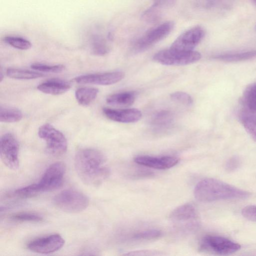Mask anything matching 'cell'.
I'll use <instances>...</instances> for the list:
<instances>
[{
	"instance_id": "cell-5",
	"label": "cell",
	"mask_w": 256,
	"mask_h": 256,
	"mask_svg": "<svg viewBox=\"0 0 256 256\" xmlns=\"http://www.w3.org/2000/svg\"><path fill=\"white\" fill-rule=\"evenodd\" d=\"M39 137L46 144V152L54 156L64 154L67 150V140L64 134L48 124L40 126L38 130Z\"/></svg>"
},
{
	"instance_id": "cell-36",
	"label": "cell",
	"mask_w": 256,
	"mask_h": 256,
	"mask_svg": "<svg viewBox=\"0 0 256 256\" xmlns=\"http://www.w3.org/2000/svg\"><path fill=\"white\" fill-rule=\"evenodd\" d=\"M207 4L210 6H216L220 4V3L223 2L224 0H206Z\"/></svg>"
},
{
	"instance_id": "cell-26",
	"label": "cell",
	"mask_w": 256,
	"mask_h": 256,
	"mask_svg": "<svg viewBox=\"0 0 256 256\" xmlns=\"http://www.w3.org/2000/svg\"><path fill=\"white\" fill-rule=\"evenodd\" d=\"M161 6L154 4L143 13L142 20L149 23L156 22L161 16Z\"/></svg>"
},
{
	"instance_id": "cell-35",
	"label": "cell",
	"mask_w": 256,
	"mask_h": 256,
	"mask_svg": "<svg viewBox=\"0 0 256 256\" xmlns=\"http://www.w3.org/2000/svg\"><path fill=\"white\" fill-rule=\"evenodd\" d=\"M155 4L162 8L170 7L174 4L176 0H154Z\"/></svg>"
},
{
	"instance_id": "cell-17",
	"label": "cell",
	"mask_w": 256,
	"mask_h": 256,
	"mask_svg": "<svg viewBox=\"0 0 256 256\" xmlns=\"http://www.w3.org/2000/svg\"><path fill=\"white\" fill-rule=\"evenodd\" d=\"M136 95L135 91L121 92L109 96L106 100L108 104L111 105L128 106L134 103Z\"/></svg>"
},
{
	"instance_id": "cell-20",
	"label": "cell",
	"mask_w": 256,
	"mask_h": 256,
	"mask_svg": "<svg viewBox=\"0 0 256 256\" xmlns=\"http://www.w3.org/2000/svg\"><path fill=\"white\" fill-rule=\"evenodd\" d=\"M242 102L244 109L256 112V82L250 85L246 89Z\"/></svg>"
},
{
	"instance_id": "cell-1",
	"label": "cell",
	"mask_w": 256,
	"mask_h": 256,
	"mask_svg": "<svg viewBox=\"0 0 256 256\" xmlns=\"http://www.w3.org/2000/svg\"><path fill=\"white\" fill-rule=\"evenodd\" d=\"M74 166L81 180L90 186L100 185L110 173L104 155L94 148L79 150L75 156Z\"/></svg>"
},
{
	"instance_id": "cell-32",
	"label": "cell",
	"mask_w": 256,
	"mask_h": 256,
	"mask_svg": "<svg viewBox=\"0 0 256 256\" xmlns=\"http://www.w3.org/2000/svg\"><path fill=\"white\" fill-rule=\"evenodd\" d=\"M242 214L246 219L256 222V206L244 207L242 210Z\"/></svg>"
},
{
	"instance_id": "cell-9",
	"label": "cell",
	"mask_w": 256,
	"mask_h": 256,
	"mask_svg": "<svg viewBox=\"0 0 256 256\" xmlns=\"http://www.w3.org/2000/svg\"><path fill=\"white\" fill-rule=\"evenodd\" d=\"M19 144L10 133L4 134L0 140V155L2 162L9 168L16 170L19 167Z\"/></svg>"
},
{
	"instance_id": "cell-24",
	"label": "cell",
	"mask_w": 256,
	"mask_h": 256,
	"mask_svg": "<svg viewBox=\"0 0 256 256\" xmlns=\"http://www.w3.org/2000/svg\"><path fill=\"white\" fill-rule=\"evenodd\" d=\"M90 46L92 52L97 56H104L110 50L106 40L99 36H95L92 38Z\"/></svg>"
},
{
	"instance_id": "cell-19",
	"label": "cell",
	"mask_w": 256,
	"mask_h": 256,
	"mask_svg": "<svg viewBox=\"0 0 256 256\" xmlns=\"http://www.w3.org/2000/svg\"><path fill=\"white\" fill-rule=\"evenodd\" d=\"M98 92V88L82 87L76 90L75 92V96L80 104L87 106L90 105L96 99Z\"/></svg>"
},
{
	"instance_id": "cell-16",
	"label": "cell",
	"mask_w": 256,
	"mask_h": 256,
	"mask_svg": "<svg viewBox=\"0 0 256 256\" xmlns=\"http://www.w3.org/2000/svg\"><path fill=\"white\" fill-rule=\"evenodd\" d=\"M70 88L69 82L64 80L54 78L38 84L37 88L47 94L58 95L65 93Z\"/></svg>"
},
{
	"instance_id": "cell-14",
	"label": "cell",
	"mask_w": 256,
	"mask_h": 256,
	"mask_svg": "<svg viewBox=\"0 0 256 256\" xmlns=\"http://www.w3.org/2000/svg\"><path fill=\"white\" fill-rule=\"evenodd\" d=\"M102 112L108 119L122 123L136 122L141 118L142 116L140 111L136 108L118 110L104 108Z\"/></svg>"
},
{
	"instance_id": "cell-31",
	"label": "cell",
	"mask_w": 256,
	"mask_h": 256,
	"mask_svg": "<svg viewBox=\"0 0 256 256\" xmlns=\"http://www.w3.org/2000/svg\"><path fill=\"white\" fill-rule=\"evenodd\" d=\"M170 98L174 101L186 106H191L193 103L192 96L184 92H174L170 94Z\"/></svg>"
},
{
	"instance_id": "cell-33",
	"label": "cell",
	"mask_w": 256,
	"mask_h": 256,
	"mask_svg": "<svg viewBox=\"0 0 256 256\" xmlns=\"http://www.w3.org/2000/svg\"><path fill=\"white\" fill-rule=\"evenodd\" d=\"M124 255L126 256H159L162 255L160 252L152 250H142L128 252Z\"/></svg>"
},
{
	"instance_id": "cell-15",
	"label": "cell",
	"mask_w": 256,
	"mask_h": 256,
	"mask_svg": "<svg viewBox=\"0 0 256 256\" xmlns=\"http://www.w3.org/2000/svg\"><path fill=\"white\" fill-rule=\"evenodd\" d=\"M170 219L176 224H191L192 222L197 224V212L192 204L187 203L181 205L174 210L170 214Z\"/></svg>"
},
{
	"instance_id": "cell-2",
	"label": "cell",
	"mask_w": 256,
	"mask_h": 256,
	"mask_svg": "<svg viewBox=\"0 0 256 256\" xmlns=\"http://www.w3.org/2000/svg\"><path fill=\"white\" fill-rule=\"evenodd\" d=\"M194 194L198 200L204 202L243 200L250 196V194L247 191L212 178L200 181L194 188Z\"/></svg>"
},
{
	"instance_id": "cell-11",
	"label": "cell",
	"mask_w": 256,
	"mask_h": 256,
	"mask_svg": "<svg viewBox=\"0 0 256 256\" xmlns=\"http://www.w3.org/2000/svg\"><path fill=\"white\" fill-rule=\"evenodd\" d=\"M64 244V240L60 235L53 234L31 241L28 248L36 253L48 254L58 250Z\"/></svg>"
},
{
	"instance_id": "cell-18",
	"label": "cell",
	"mask_w": 256,
	"mask_h": 256,
	"mask_svg": "<svg viewBox=\"0 0 256 256\" xmlns=\"http://www.w3.org/2000/svg\"><path fill=\"white\" fill-rule=\"evenodd\" d=\"M240 118L246 131L256 142V112L244 110L240 114Z\"/></svg>"
},
{
	"instance_id": "cell-21",
	"label": "cell",
	"mask_w": 256,
	"mask_h": 256,
	"mask_svg": "<svg viewBox=\"0 0 256 256\" xmlns=\"http://www.w3.org/2000/svg\"><path fill=\"white\" fill-rule=\"evenodd\" d=\"M7 76L12 78L18 80H32L43 76L39 72L16 68H9L6 70Z\"/></svg>"
},
{
	"instance_id": "cell-34",
	"label": "cell",
	"mask_w": 256,
	"mask_h": 256,
	"mask_svg": "<svg viewBox=\"0 0 256 256\" xmlns=\"http://www.w3.org/2000/svg\"><path fill=\"white\" fill-rule=\"evenodd\" d=\"M240 164V160L237 157H232L226 162V169L228 172H232L238 168Z\"/></svg>"
},
{
	"instance_id": "cell-10",
	"label": "cell",
	"mask_w": 256,
	"mask_h": 256,
	"mask_svg": "<svg viewBox=\"0 0 256 256\" xmlns=\"http://www.w3.org/2000/svg\"><path fill=\"white\" fill-rule=\"evenodd\" d=\"M204 34L202 28L198 26H194L178 36L170 48L184 52L192 51L202 40Z\"/></svg>"
},
{
	"instance_id": "cell-6",
	"label": "cell",
	"mask_w": 256,
	"mask_h": 256,
	"mask_svg": "<svg viewBox=\"0 0 256 256\" xmlns=\"http://www.w3.org/2000/svg\"><path fill=\"white\" fill-rule=\"evenodd\" d=\"M240 245L226 238L214 235L204 236L200 244V251L217 254L228 255L238 251Z\"/></svg>"
},
{
	"instance_id": "cell-30",
	"label": "cell",
	"mask_w": 256,
	"mask_h": 256,
	"mask_svg": "<svg viewBox=\"0 0 256 256\" xmlns=\"http://www.w3.org/2000/svg\"><path fill=\"white\" fill-rule=\"evenodd\" d=\"M172 120V115L168 110H162L158 112L152 120V123L156 126H164L168 124Z\"/></svg>"
},
{
	"instance_id": "cell-3",
	"label": "cell",
	"mask_w": 256,
	"mask_h": 256,
	"mask_svg": "<svg viewBox=\"0 0 256 256\" xmlns=\"http://www.w3.org/2000/svg\"><path fill=\"white\" fill-rule=\"evenodd\" d=\"M66 169L62 162L53 163L46 168L38 182L18 188L14 194L22 198H29L41 192L56 190L63 183Z\"/></svg>"
},
{
	"instance_id": "cell-23",
	"label": "cell",
	"mask_w": 256,
	"mask_h": 256,
	"mask_svg": "<svg viewBox=\"0 0 256 256\" xmlns=\"http://www.w3.org/2000/svg\"><path fill=\"white\" fill-rule=\"evenodd\" d=\"M256 56V50L234 54H221L215 58L227 62H236L248 60Z\"/></svg>"
},
{
	"instance_id": "cell-22",
	"label": "cell",
	"mask_w": 256,
	"mask_h": 256,
	"mask_svg": "<svg viewBox=\"0 0 256 256\" xmlns=\"http://www.w3.org/2000/svg\"><path fill=\"white\" fill-rule=\"evenodd\" d=\"M22 112L15 108L0 106V121L3 122H15L22 118Z\"/></svg>"
},
{
	"instance_id": "cell-37",
	"label": "cell",
	"mask_w": 256,
	"mask_h": 256,
	"mask_svg": "<svg viewBox=\"0 0 256 256\" xmlns=\"http://www.w3.org/2000/svg\"><path fill=\"white\" fill-rule=\"evenodd\" d=\"M253 0L256 4V0Z\"/></svg>"
},
{
	"instance_id": "cell-12",
	"label": "cell",
	"mask_w": 256,
	"mask_h": 256,
	"mask_svg": "<svg viewBox=\"0 0 256 256\" xmlns=\"http://www.w3.org/2000/svg\"><path fill=\"white\" fill-rule=\"evenodd\" d=\"M124 76L122 72L92 74L78 76L74 81L80 84H94L102 86L111 85L120 81Z\"/></svg>"
},
{
	"instance_id": "cell-27",
	"label": "cell",
	"mask_w": 256,
	"mask_h": 256,
	"mask_svg": "<svg viewBox=\"0 0 256 256\" xmlns=\"http://www.w3.org/2000/svg\"><path fill=\"white\" fill-rule=\"evenodd\" d=\"M10 220L17 222H40L42 218L39 214L33 212H19L10 216Z\"/></svg>"
},
{
	"instance_id": "cell-29",
	"label": "cell",
	"mask_w": 256,
	"mask_h": 256,
	"mask_svg": "<svg viewBox=\"0 0 256 256\" xmlns=\"http://www.w3.org/2000/svg\"><path fill=\"white\" fill-rule=\"evenodd\" d=\"M31 68L40 72H46L58 73L64 70V66L62 64L48 65L40 63H35L31 65Z\"/></svg>"
},
{
	"instance_id": "cell-25",
	"label": "cell",
	"mask_w": 256,
	"mask_h": 256,
	"mask_svg": "<svg viewBox=\"0 0 256 256\" xmlns=\"http://www.w3.org/2000/svg\"><path fill=\"white\" fill-rule=\"evenodd\" d=\"M4 41L10 46L21 50H28L32 46L29 40L18 36H7L4 38Z\"/></svg>"
},
{
	"instance_id": "cell-8",
	"label": "cell",
	"mask_w": 256,
	"mask_h": 256,
	"mask_svg": "<svg viewBox=\"0 0 256 256\" xmlns=\"http://www.w3.org/2000/svg\"><path fill=\"white\" fill-rule=\"evenodd\" d=\"M174 26L173 22L168 21L146 32L134 42L132 47V52L137 54L147 50L168 36Z\"/></svg>"
},
{
	"instance_id": "cell-13",
	"label": "cell",
	"mask_w": 256,
	"mask_h": 256,
	"mask_svg": "<svg viewBox=\"0 0 256 256\" xmlns=\"http://www.w3.org/2000/svg\"><path fill=\"white\" fill-rule=\"evenodd\" d=\"M134 161L136 163L144 166L158 170H166L177 164L180 159L178 157L171 156H138L134 158Z\"/></svg>"
},
{
	"instance_id": "cell-4",
	"label": "cell",
	"mask_w": 256,
	"mask_h": 256,
	"mask_svg": "<svg viewBox=\"0 0 256 256\" xmlns=\"http://www.w3.org/2000/svg\"><path fill=\"white\" fill-rule=\"evenodd\" d=\"M52 202L57 208L64 212L76 213L87 208L89 200L83 193L74 190L68 189L56 195Z\"/></svg>"
},
{
	"instance_id": "cell-28",
	"label": "cell",
	"mask_w": 256,
	"mask_h": 256,
	"mask_svg": "<svg viewBox=\"0 0 256 256\" xmlns=\"http://www.w3.org/2000/svg\"><path fill=\"white\" fill-rule=\"evenodd\" d=\"M161 236L160 230L151 229L138 232L133 235L132 238L136 240H150L158 238Z\"/></svg>"
},
{
	"instance_id": "cell-7",
	"label": "cell",
	"mask_w": 256,
	"mask_h": 256,
	"mask_svg": "<svg viewBox=\"0 0 256 256\" xmlns=\"http://www.w3.org/2000/svg\"><path fill=\"white\" fill-rule=\"evenodd\" d=\"M201 54L196 51L184 52L171 48L162 50L156 53L154 60L166 66H183L190 64L199 60Z\"/></svg>"
}]
</instances>
